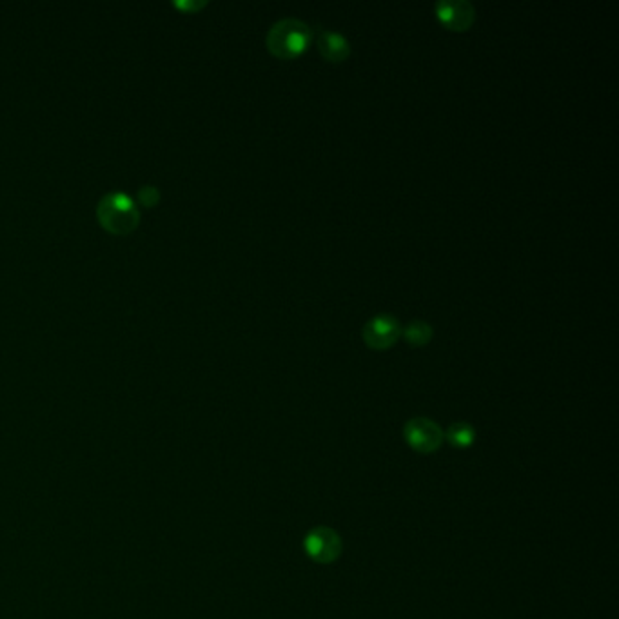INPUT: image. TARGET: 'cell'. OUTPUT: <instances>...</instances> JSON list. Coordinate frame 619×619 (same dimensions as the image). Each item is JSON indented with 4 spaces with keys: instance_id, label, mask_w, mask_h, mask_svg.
<instances>
[{
    "instance_id": "6",
    "label": "cell",
    "mask_w": 619,
    "mask_h": 619,
    "mask_svg": "<svg viewBox=\"0 0 619 619\" xmlns=\"http://www.w3.org/2000/svg\"><path fill=\"white\" fill-rule=\"evenodd\" d=\"M436 15L453 31H465L476 19V10L469 0H439L436 3Z\"/></svg>"
},
{
    "instance_id": "4",
    "label": "cell",
    "mask_w": 619,
    "mask_h": 619,
    "mask_svg": "<svg viewBox=\"0 0 619 619\" xmlns=\"http://www.w3.org/2000/svg\"><path fill=\"white\" fill-rule=\"evenodd\" d=\"M305 553L316 563H332L341 554V540L329 526H316L305 538Z\"/></svg>"
},
{
    "instance_id": "2",
    "label": "cell",
    "mask_w": 619,
    "mask_h": 619,
    "mask_svg": "<svg viewBox=\"0 0 619 619\" xmlns=\"http://www.w3.org/2000/svg\"><path fill=\"white\" fill-rule=\"evenodd\" d=\"M101 225L111 234H129L140 224V211L126 193H108L97 208Z\"/></svg>"
},
{
    "instance_id": "7",
    "label": "cell",
    "mask_w": 619,
    "mask_h": 619,
    "mask_svg": "<svg viewBox=\"0 0 619 619\" xmlns=\"http://www.w3.org/2000/svg\"><path fill=\"white\" fill-rule=\"evenodd\" d=\"M316 42H318V49L325 60L343 62L350 55V44H349L347 37H343L338 31L320 30Z\"/></svg>"
},
{
    "instance_id": "1",
    "label": "cell",
    "mask_w": 619,
    "mask_h": 619,
    "mask_svg": "<svg viewBox=\"0 0 619 619\" xmlns=\"http://www.w3.org/2000/svg\"><path fill=\"white\" fill-rule=\"evenodd\" d=\"M313 37L314 31L307 22L295 17H286L270 28L265 44L277 58L286 60L302 55L311 44Z\"/></svg>"
},
{
    "instance_id": "5",
    "label": "cell",
    "mask_w": 619,
    "mask_h": 619,
    "mask_svg": "<svg viewBox=\"0 0 619 619\" xmlns=\"http://www.w3.org/2000/svg\"><path fill=\"white\" fill-rule=\"evenodd\" d=\"M402 323L394 314L382 313L371 318L364 327V340L369 347L384 350L396 343L402 336Z\"/></svg>"
},
{
    "instance_id": "9",
    "label": "cell",
    "mask_w": 619,
    "mask_h": 619,
    "mask_svg": "<svg viewBox=\"0 0 619 619\" xmlns=\"http://www.w3.org/2000/svg\"><path fill=\"white\" fill-rule=\"evenodd\" d=\"M402 332L407 338V341H411L412 345H425L432 338L434 329L430 323L423 320H412L402 329Z\"/></svg>"
},
{
    "instance_id": "3",
    "label": "cell",
    "mask_w": 619,
    "mask_h": 619,
    "mask_svg": "<svg viewBox=\"0 0 619 619\" xmlns=\"http://www.w3.org/2000/svg\"><path fill=\"white\" fill-rule=\"evenodd\" d=\"M403 438L409 447L420 455L436 453L444 444V430L429 418H412L403 427Z\"/></svg>"
},
{
    "instance_id": "8",
    "label": "cell",
    "mask_w": 619,
    "mask_h": 619,
    "mask_svg": "<svg viewBox=\"0 0 619 619\" xmlns=\"http://www.w3.org/2000/svg\"><path fill=\"white\" fill-rule=\"evenodd\" d=\"M446 439L449 441V444L456 449H467L474 444V439H476V430L473 425L465 423V421H456L453 423L447 432H444Z\"/></svg>"
},
{
    "instance_id": "10",
    "label": "cell",
    "mask_w": 619,
    "mask_h": 619,
    "mask_svg": "<svg viewBox=\"0 0 619 619\" xmlns=\"http://www.w3.org/2000/svg\"><path fill=\"white\" fill-rule=\"evenodd\" d=\"M138 202L146 208H153L158 204L160 200V191L155 186H144L138 190Z\"/></svg>"
},
{
    "instance_id": "11",
    "label": "cell",
    "mask_w": 619,
    "mask_h": 619,
    "mask_svg": "<svg viewBox=\"0 0 619 619\" xmlns=\"http://www.w3.org/2000/svg\"><path fill=\"white\" fill-rule=\"evenodd\" d=\"M172 6L186 13H195V12H200L204 6H208V3L206 0H200V3H172Z\"/></svg>"
}]
</instances>
